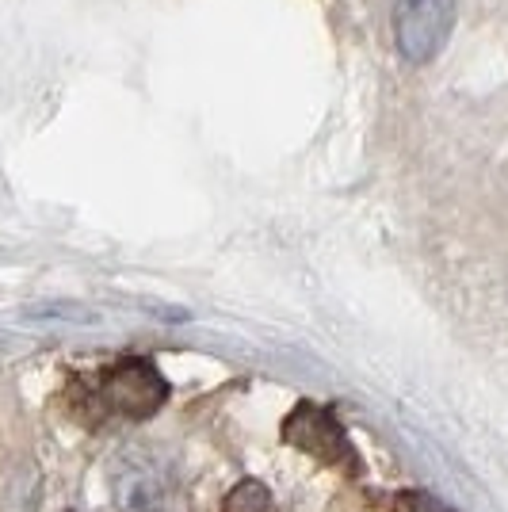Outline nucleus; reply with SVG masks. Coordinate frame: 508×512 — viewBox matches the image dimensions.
I'll return each mask as SVG.
<instances>
[{
	"label": "nucleus",
	"mask_w": 508,
	"mask_h": 512,
	"mask_svg": "<svg viewBox=\"0 0 508 512\" xmlns=\"http://www.w3.org/2000/svg\"><path fill=\"white\" fill-rule=\"evenodd\" d=\"M169 394L172 390L165 383V375L157 371V363L146 360V356H123L115 367H107L100 375L92 402L104 413L142 421V417H153L157 409L165 406Z\"/></svg>",
	"instance_id": "1"
},
{
	"label": "nucleus",
	"mask_w": 508,
	"mask_h": 512,
	"mask_svg": "<svg viewBox=\"0 0 508 512\" xmlns=\"http://www.w3.org/2000/svg\"><path fill=\"white\" fill-rule=\"evenodd\" d=\"M455 23L451 0H398L394 4V43L405 62L428 65L444 50Z\"/></svg>",
	"instance_id": "3"
},
{
	"label": "nucleus",
	"mask_w": 508,
	"mask_h": 512,
	"mask_svg": "<svg viewBox=\"0 0 508 512\" xmlns=\"http://www.w3.org/2000/svg\"><path fill=\"white\" fill-rule=\"evenodd\" d=\"M390 512H451L444 501H436L432 493L424 490H405L390 501Z\"/></svg>",
	"instance_id": "5"
},
{
	"label": "nucleus",
	"mask_w": 508,
	"mask_h": 512,
	"mask_svg": "<svg viewBox=\"0 0 508 512\" xmlns=\"http://www.w3.org/2000/svg\"><path fill=\"white\" fill-rule=\"evenodd\" d=\"M222 512H272V493H268L264 482L245 478V482H237V486L226 493Z\"/></svg>",
	"instance_id": "4"
},
{
	"label": "nucleus",
	"mask_w": 508,
	"mask_h": 512,
	"mask_svg": "<svg viewBox=\"0 0 508 512\" xmlns=\"http://www.w3.org/2000/svg\"><path fill=\"white\" fill-rule=\"evenodd\" d=\"M283 440L291 448L314 455L318 463H329V467L344 470V474H360L363 463L344 425L337 421V413L329 406H314V402H298L287 417H283Z\"/></svg>",
	"instance_id": "2"
}]
</instances>
